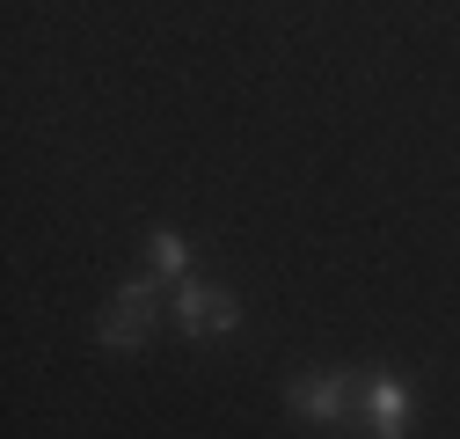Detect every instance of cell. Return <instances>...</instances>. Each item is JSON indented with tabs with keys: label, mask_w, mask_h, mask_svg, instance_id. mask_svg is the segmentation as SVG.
<instances>
[{
	"label": "cell",
	"mask_w": 460,
	"mask_h": 439,
	"mask_svg": "<svg viewBox=\"0 0 460 439\" xmlns=\"http://www.w3.org/2000/svg\"><path fill=\"white\" fill-rule=\"evenodd\" d=\"M154 329H161V279H154V271L118 279V293H110V308H102V322H95L102 352H139Z\"/></svg>",
	"instance_id": "6da1fadb"
},
{
	"label": "cell",
	"mask_w": 460,
	"mask_h": 439,
	"mask_svg": "<svg viewBox=\"0 0 460 439\" xmlns=\"http://www.w3.org/2000/svg\"><path fill=\"white\" fill-rule=\"evenodd\" d=\"M242 329V300L226 293V286H212V279H176V337H190V345H205V337H234Z\"/></svg>",
	"instance_id": "7a4b0ae2"
},
{
	"label": "cell",
	"mask_w": 460,
	"mask_h": 439,
	"mask_svg": "<svg viewBox=\"0 0 460 439\" xmlns=\"http://www.w3.org/2000/svg\"><path fill=\"white\" fill-rule=\"evenodd\" d=\"M410 417H417V389L402 373H366L358 381V432L366 439H410Z\"/></svg>",
	"instance_id": "3957f363"
},
{
	"label": "cell",
	"mask_w": 460,
	"mask_h": 439,
	"mask_svg": "<svg viewBox=\"0 0 460 439\" xmlns=\"http://www.w3.org/2000/svg\"><path fill=\"white\" fill-rule=\"evenodd\" d=\"M285 410L307 425H343V417H358V381L351 373H300L285 389Z\"/></svg>",
	"instance_id": "277c9868"
},
{
	"label": "cell",
	"mask_w": 460,
	"mask_h": 439,
	"mask_svg": "<svg viewBox=\"0 0 460 439\" xmlns=\"http://www.w3.org/2000/svg\"><path fill=\"white\" fill-rule=\"evenodd\" d=\"M146 271L154 279H190V242L176 228H154L146 235Z\"/></svg>",
	"instance_id": "5b68a950"
}]
</instances>
